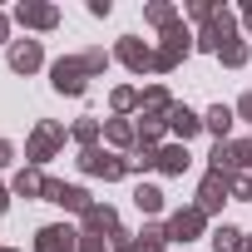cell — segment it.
Segmentation results:
<instances>
[{
    "label": "cell",
    "mask_w": 252,
    "mask_h": 252,
    "mask_svg": "<svg viewBox=\"0 0 252 252\" xmlns=\"http://www.w3.org/2000/svg\"><path fill=\"white\" fill-rule=\"evenodd\" d=\"M74 237L79 232H69V227H40L35 252H74Z\"/></svg>",
    "instance_id": "cell-6"
},
{
    "label": "cell",
    "mask_w": 252,
    "mask_h": 252,
    "mask_svg": "<svg viewBox=\"0 0 252 252\" xmlns=\"http://www.w3.org/2000/svg\"><path fill=\"white\" fill-rule=\"evenodd\" d=\"M15 193H25V198H30V193H45V178H40L35 168H25V173L15 178Z\"/></svg>",
    "instance_id": "cell-19"
},
{
    "label": "cell",
    "mask_w": 252,
    "mask_h": 252,
    "mask_svg": "<svg viewBox=\"0 0 252 252\" xmlns=\"http://www.w3.org/2000/svg\"><path fill=\"white\" fill-rule=\"evenodd\" d=\"M15 20H20V25H40V30H50V25L60 20V10H55V5H20Z\"/></svg>",
    "instance_id": "cell-9"
},
{
    "label": "cell",
    "mask_w": 252,
    "mask_h": 252,
    "mask_svg": "<svg viewBox=\"0 0 252 252\" xmlns=\"http://www.w3.org/2000/svg\"><path fill=\"white\" fill-rule=\"evenodd\" d=\"M208 129H213V134H218V144H222V134L232 129V109H222V104H218V109L208 114Z\"/></svg>",
    "instance_id": "cell-18"
},
{
    "label": "cell",
    "mask_w": 252,
    "mask_h": 252,
    "mask_svg": "<svg viewBox=\"0 0 252 252\" xmlns=\"http://www.w3.org/2000/svg\"><path fill=\"white\" fill-rule=\"evenodd\" d=\"M0 40H5V20H0Z\"/></svg>",
    "instance_id": "cell-31"
},
{
    "label": "cell",
    "mask_w": 252,
    "mask_h": 252,
    "mask_svg": "<svg viewBox=\"0 0 252 252\" xmlns=\"http://www.w3.org/2000/svg\"><path fill=\"white\" fill-rule=\"evenodd\" d=\"M237 247H242V232L237 227H218L213 232V252H237Z\"/></svg>",
    "instance_id": "cell-16"
},
{
    "label": "cell",
    "mask_w": 252,
    "mask_h": 252,
    "mask_svg": "<svg viewBox=\"0 0 252 252\" xmlns=\"http://www.w3.org/2000/svg\"><path fill=\"white\" fill-rule=\"evenodd\" d=\"M232 193V173H222V168H213L208 178H203V188H198V208L208 213V208H222V198Z\"/></svg>",
    "instance_id": "cell-1"
},
{
    "label": "cell",
    "mask_w": 252,
    "mask_h": 252,
    "mask_svg": "<svg viewBox=\"0 0 252 252\" xmlns=\"http://www.w3.org/2000/svg\"><path fill=\"white\" fill-rule=\"evenodd\" d=\"M134 203H139L144 213H158V208H163V193H158V188H149V183H139V193H134Z\"/></svg>",
    "instance_id": "cell-17"
},
{
    "label": "cell",
    "mask_w": 252,
    "mask_h": 252,
    "mask_svg": "<svg viewBox=\"0 0 252 252\" xmlns=\"http://www.w3.org/2000/svg\"><path fill=\"white\" fill-rule=\"evenodd\" d=\"M237 109H242V114L252 119V94H242V104H237Z\"/></svg>",
    "instance_id": "cell-28"
},
{
    "label": "cell",
    "mask_w": 252,
    "mask_h": 252,
    "mask_svg": "<svg viewBox=\"0 0 252 252\" xmlns=\"http://www.w3.org/2000/svg\"><path fill=\"white\" fill-rule=\"evenodd\" d=\"M168 124H173V134H178V139H193L203 119H198L193 109H183V104H173V114H168Z\"/></svg>",
    "instance_id": "cell-11"
},
{
    "label": "cell",
    "mask_w": 252,
    "mask_h": 252,
    "mask_svg": "<svg viewBox=\"0 0 252 252\" xmlns=\"http://www.w3.org/2000/svg\"><path fill=\"white\" fill-rule=\"evenodd\" d=\"M10 69H20V74L40 69V45H35V40H20V45L10 50Z\"/></svg>",
    "instance_id": "cell-10"
},
{
    "label": "cell",
    "mask_w": 252,
    "mask_h": 252,
    "mask_svg": "<svg viewBox=\"0 0 252 252\" xmlns=\"http://www.w3.org/2000/svg\"><path fill=\"white\" fill-rule=\"evenodd\" d=\"M134 104H139L134 89H114V109H134Z\"/></svg>",
    "instance_id": "cell-26"
},
{
    "label": "cell",
    "mask_w": 252,
    "mask_h": 252,
    "mask_svg": "<svg viewBox=\"0 0 252 252\" xmlns=\"http://www.w3.org/2000/svg\"><path fill=\"white\" fill-rule=\"evenodd\" d=\"M79 252H104V242H99V237H84V247H79Z\"/></svg>",
    "instance_id": "cell-27"
},
{
    "label": "cell",
    "mask_w": 252,
    "mask_h": 252,
    "mask_svg": "<svg viewBox=\"0 0 252 252\" xmlns=\"http://www.w3.org/2000/svg\"><path fill=\"white\" fill-rule=\"evenodd\" d=\"M64 139V129H60V124H40V129H35V139H30V158L35 163H45L50 154H55V144Z\"/></svg>",
    "instance_id": "cell-4"
},
{
    "label": "cell",
    "mask_w": 252,
    "mask_h": 252,
    "mask_svg": "<svg viewBox=\"0 0 252 252\" xmlns=\"http://www.w3.org/2000/svg\"><path fill=\"white\" fill-rule=\"evenodd\" d=\"M94 134H99V124H94V119H79V124H74V139H84V144H89Z\"/></svg>",
    "instance_id": "cell-25"
},
{
    "label": "cell",
    "mask_w": 252,
    "mask_h": 252,
    "mask_svg": "<svg viewBox=\"0 0 252 252\" xmlns=\"http://www.w3.org/2000/svg\"><path fill=\"white\" fill-rule=\"evenodd\" d=\"M79 168L84 173H99V178H124V158H114V154H99V149H84V158H79Z\"/></svg>",
    "instance_id": "cell-2"
},
{
    "label": "cell",
    "mask_w": 252,
    "mask_h": 252,
    "mask_svg": "<svg viewBox=\"0 0 252 252\" xmlns=\"http://www.w3.org/2000/svg\"><path fill=\"white\" fill-rule=\"evenodd\" d=\"M5 158H10V144H5V139H0V163H5Z\"/></svg>",
    "instance_id": "cell-29"
},
{
    "label": "cell",
    "mask_w": 252,
    "mask_h": 252,
    "mask_svg": "<svg viewBox=\"0 0 252 252\" xmlns=\"http://www.w3.org/2000/svg\"><path fill=\"white\" fill-rule=\"evenodd\" d=\"M45 198H50V203H60V208H79V213H89V193H84V188H64V183H45Z\"/></svg>",
    "instance_id": "cell-5"
},
{
    "label": "cell",
    "mask_w": 252,
    "mask_h": 252,
    "mask_svg": "<svg viewBox=\"0 0 252 252\" xmlns=\"http://www.w3.org/2000/svg\"><path fill=\"white\" fill-rule=\"evenodd\" d=\"M84 227H89V232H119V227H114V208H89V213H84Z\"/></svg>",
    "instance_id": "cell-14"
},
{
    "label": "cell",
    "mask_w": 252,
    "mask_h": 252,
    "mask_svg": "<svg viewBox=\"0 0 252 252\" xmlns=\"http://www.w3.org/2000/svg\"><path fill=\"white\" fill-rule=\"evenodd\" d=\"M144 109H149V119H154V114H173L168 89H149V94H144Z\"/></svg>",
    "instance_id": "cell-15"
},
{
    "label": "cell",
    "mask_w": 252,
    "mask_h": 252,
    "mask_svg": "<svg viewBox=\"0 0 252 252\" xmlns=\"http://www.w3.org/2000/svg\"><path fill=\"white\" fill-rule=\"evenodd\" d=\"M218 55H222V64H242V60H247V45H242V40H232V45H222Z\"/></svg>",
    "instance_id": "cell-21"
},
{
    "label": "cell",
    "mask_w": 252,
    "mask_h": 252,
    "mask_svg": "<svg viewBox=\"0 0 252 252\" xmlns=\"http://www.w3.org/2000/svg\"><path fill=\"white\" fill-rule=\"evenodd\" d=\"M0 213H5V188H0Z\"/></svg>",
    "instance_id": "cell-30"
},
{
    "label": "cell",
    "mask_w": 252,
    "mask_h": 252,
    "mask_svg": "<svg viewBox=\"0 0 252 252\" xmlns=\"http://www.w3.org/2000/svg\"><path fill=\"white\" fill-rule=\"evenodd\" d=\"M247 15H252V10H247Z\"/></svg>",
    "instance_id": "cell-32"
},
{
    "label": "cell",
    "mask_w": 252,
    "mask_h": 252,
    "mask_svg": "<svg viewBox=\"0 0 252 252\" xmlns=\"http://www.w3.org/2000/svg\"><path fill=\"white\" fill-rule=\"evenodd\" d=\"M79 60H84V69H89V74H99V69L109 64V60H104V50H84Z\"/></svg>",
    "instance_id": "cell-23"
},
{
    "label": "cell",
    "mask_w": 252,
    "mask_h": 252,
    "mask_svg": "<svg viewBox=\"0 0 252 252\" xmlns=\"http://www.w3.org/2000/svg\"><path fill=\"white\" fill-rule=\"evenodd\" d=\"M158 168H163V173H183V168H188V149H183V144L163 149V154H158Z\"/></svg>",
    "instance_id": "cell-13"
},
{
    "label": "cell",
    "mask_w": 252,
    "mask_h": 252,
    "mask_svg": "<svg viewBox=\"0 0 252 252\" xmlns=\"http://www.w3.org/2000/svg\"><path fill=\"white\" fill-rule=\"evenodd\" d=\"M198 227H203V208H183V213L168 218V237H183V242H188Z\"/></svg>",
    "instance_id": "cell-7"
},
{
    "label": "cell",
    "mask_w": 252,
    "mask_h": 252,
    "mask_svg": "<svg viewBox=\"0 0 252 252\" xmlns=\"http://www.w3.org/2000/svg\"><path fill=\"white\" fill-rule=\"evenodd\" d=\"M168 232H144V242H134V252H163Z\"/></svg>",
    "instance_id": "cell-22"
},
{
    "label": "cell",
    "mask_w": 252,
    "mask_h": 252,
    "mask_svg": "<svg viewBox=\"0 0 252 252\" xmlns=\"http://www.w3.org/2000/svg\"><path fill=\"white\" fill-rule=\"evenodd\" d=\"M158 134H163V119H144V124H139V144H144V149H149Z\"/></svg>",
    "instance_id": "cell-20"
},
{
    "label": "cell",
    "mask_w": 252,
    "mask_h": 252,
    "mask_svg": "<svg viewBox=\"0 0 252 252\" xmlns=\"http://www.w3.org/2000/svg\"><path fill=\"white\" fill-rule=\"evenodd\" d=\"M114 144H129V124H124V119H109V129H104Z\"/></svg>",
    "instance_id": "cell-24"
},
{
    "label": "cell",
    "mask_w": 252,
    "mask_h": 252,
    "mask_svg": "<svg viewBox=\"0 0 252 252\" xmlns=\"http://www.w3.org/2000/svg\"><path fill=\"white\" fill-rule=\"evenodd\" d=\"M84 60H60L55 64V89L60 94H84Z\"/></svg>",
    "instance_id": "cell-3"
},
{
    "label": "cell",
    "mask_w": 252,
    "mask_h": 252,
    "mask_svg": "<svg viewBox=\"0 0 252 252\" xmlns=\"http://www.w3.org/2000/svg\"><path fill=\"white\" fill-rule=\"evenodd\" d=\"M232 45V15H213V25L203 30V50H222Z\"/></svg>",
    "instance_id": "cell-8"
},
{
    "label": "cell",
    "mask_w": 252,
    "mask_h": 252,
    "mask_svg": "<svg viewBox=\"0 0 252 252\" xmlns=\"http://www.w3.org/2000/svg\"><path fill=\"white\" fill-rule=\"evenodd\" d=\"M119 60L129 64V69H144V64H154L149 45H139V40H124V45H119Z\"/></svg>",
    "instance_id": "cell-12"
}]
</instances>
